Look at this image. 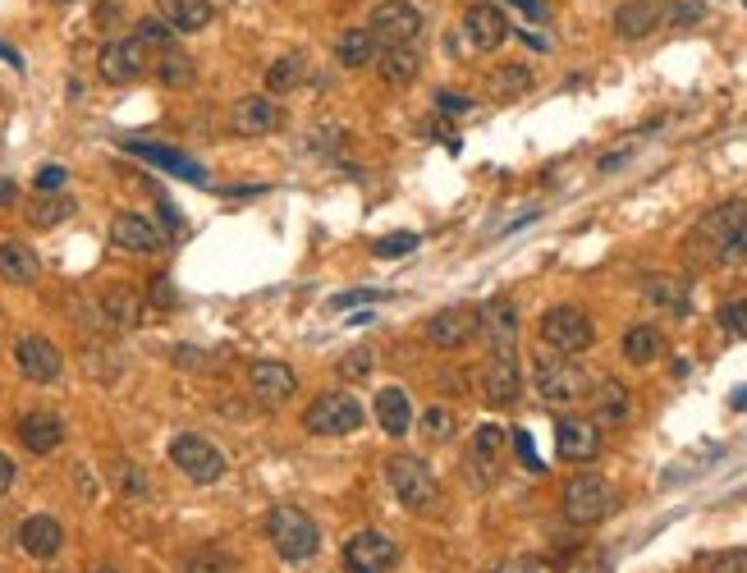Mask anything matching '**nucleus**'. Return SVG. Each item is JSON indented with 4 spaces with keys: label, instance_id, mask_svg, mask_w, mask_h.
I'll list each match as a JSON object with an SVG mask.
<instances>
[{
    "label": "nucleus",
    "instance_id": "423d86ee",
    "mask_svg": "<svg viewBox=\"0 0 747 573\" xmlns=\"http://www.w3.org/2000/svg\"><path fill=\"white\" fill-rule=\"evenodd\" d=\"M541 340L551 344L555 354L574 358V354H583V349H591V340H597V326H591V317L583 313V307L560 303V307H551V313L541 317Z\"/></svg>",
    "mask_w": 747,
    "mask_h": 573
},
{
    "label": "nucleus",
    "instance_id": "6e6d98bb",
    "mask_svg": "<svg viewBox=\"0 0 747 573\" xmlns=\"http://www.w3.org/2000/svg\"><path fill=\"white\" fill-rule=\"evenodd\" d=\"M10 487H14V459L0 454V491H10Z\"/></svg>",
    "mask_w": 747,
    "mask_h": 573
},
{
    "label": "nucleus",
    "instance_id": "6ab92c4d",
    "mask_svg": "<svg viewBox=\"0 0 747 573\" xmlns=\"http://www.w3.org/2000/svg\"><path fill=\"white\" fill-rule=\"evenodd\" d=\"M248 390L257 394L261 404H284V400H294L298 377H294V367L261 358V363H253V367H248Z\"/></svg>",
    "mask_w": 747,
    "mask_h": 573
},
{
    "label": "nucleus",
    "instance_id": "7ed1b4c3",
    "mask_svg": "<svg viewBox=\"0 0 747 573\" xmlns=\"http://www.w3.org/2000/svg\"><path fill=\"white\" fill-rule=\"evenodd\" d=\"M537 394L551 409H568V404H578L591 394V381H587V371L574 363V358H564V354H541L537 358Z\"/></svg>",
    "mask_w": 747,
    "mask_h": 573
},
{
    "label": "nucleus",
    "instance_id": "f3484780",
    "mask_svg": "<svg viewBox=\"0 0 747 573\" xmlns=\"http://www.w3.org/2000/svg\"><path fill=\"white\" fill-rule=\"evenodd\" d=\"M504 427L495 423H481L477 436H473V446H468V464H473V477H477V487H491L495 473H500V459H504Z\"/></svg>",
    "mask_w": 747,
    "mask_h": 573
},
{
    "label": "nucleus",
    "instance_id": "c85d7f7f",
    "mask_svg": "<svg viewBox=\"0 0 747 573\" xmlns=\"http://www.w3.org/2000/svg\"><path fill=\"white\" fill-rule=\"evenodd\" d=\"M642 294L651 307H665L670 317H688V284L674 280V276H647Z\"/></svg>",
    "mask_w": 747,
    "mask_h": 573
},
{
    "label": "nucleus",
    "instance_id": "5701e85b",
    "mask_svg": "<svg viewBox=\"0 0 747 573\" xmlns=\"http://www.w3.org/2000/svg\"><path fill=\"white\" fill-rule=\"evenodd\" d=\"M275 124H280V106L271 97H244L230 110V129H234V134H244V138L271 134Z\"/></svg>",
    "mask_w": 747,
    "mask_h": 573
},
{
    "label": "nucleus",
    "instance_id": "f257e3e1",
    "mask_svg": "<svg viewBox=\"0 0 747 573\" xmlns=\"http://www.w3.org/2000/svg\"><path fill=\"white\" fill-rule=\"evenodd\" d=\"M743 225H747V203H743V197L711 207V211L693 225V234H688V257H693V261H720V253L730 248V239H734Z\"/></svg>",
    "mask_w": 747,
    "mask_h": 573
},
{
    "label": "nucleus",
    "instance_id": "bf43d9fd",
    "mask_svg": "<svg viewBox=\"0 0 747 573\" xmlns=\"http://www.w3.org/2000/svg\"><path fill=\"white\" fill-rule=\"evenodd\" d=\"M0 60H10V64H24V60H19V56H14L10 47H5V41H0Z\"/></svg>",
    "mask_w": 747,
    "mask_h": 573
},
{
    "label": "nucleus",
    "instance_id": "ddd939ff",
    "mask_svg": "<svg viewBox=\"0 0 747 573\" xmlns=\"http://www.w3.org/2000/svg\"><path fill=\"white\" fill-rule=\"evenodd\" d=\"M97 70H101L106 83H134V78L147 70V47H143L138 37H115V41H106Z\"/></svg>",
    "mask_w": 747,
    "mask_h": 573
},
{
    "label": "nucleus",
    "instance_id": "412c9836",
    "mask_svg": "<svg viewBox=\"0 0 747 573\" xmlns=\"http://www.w3.org/2000/svg\"><path fill=\"white\" fill-rule=\"evenodd\" d=\"M670 10L661 5V0H624L620 10H614V33H620L624 41H637V37H647L661 28V19Z\"/></svg>",
    "mask_w": 747,
    "mask_h": 573
},
{
    "label": "nucleus",
    "instance_id": "a878e982",
    "mask_svg": "<svg viewBox=\"0 0 747 573\" xmlns=\"http://www.w3.org/2000/svg\"><path fill=\"white\" fill-rule=\"evenodd\" d=\"M157 14L174 33H203L211 24V0H157Z\"/></svg>",
    "mask_w": 747,
    "mask_h": 573
},
{
    "label": "nucleus",
    "instance_id": "13d9d810",
    "mask_svg": "<svg viewBox=\"0 0 747 573\" xmlns=\"http://www.w3.org/2000/svg\"><path fill=\"white\" fill-rule=\"evenodd\" d=\"M111 19H120V5H115V0H111V5H101V10H97V28H111Z\"/></svg>",
    "mask_w": 747,
    "mask_h": 573
},
{
    "label": "nucleus",
    "instance_id": "473e14b6",
    "mask_svg": "<svg viewBox=\"0 0 747 573\" xmlns=\"http://www.w3.org/2000/svg\"><path fill=\"white\" fill-rule=\"evenodd\" d=\"M335 56L344 70H363V64L377 60V37H371L367 28H348L340 41H335Z\"/></svg>",
    "mask_w": 747,
    "mask_h": 573
},
{
    "label": "nucleus",
    "instance_id": "dca6fc26",
    "mask_svg": "<svg viewBox=\"0 0 747 573\" xmlns=\"http://www.w3.org/2000/svg\"><path fill=\"white\" fill-rule=\"evenodd\" d=\"M481 390L495 409H510L518 404V390H523V377H518V354H491L487 367H481Z\"/></svg>",
    "mask_w": 747,
    "mask_h": 573
},
{
    "label": "nucleus",
    "instance_id": "7c9ffc66",
    "mask_svg": "<svg viewBox=\"0 0 747 573\" xmlns=\"http://www.w3.org/2000/svg\"><path fill=\"white\" fill-rule=\"evenodd\" d=\"M661 354H665V336L656 326H633L628 336H624V358L633 367H647V363H656Z\"/></svg>",
    "mask_w": 747,
    "mask_h": 573
},
{
    "label": "nucleus",
    "instance_id": "ea45409f",
    "mask_svg": "<svg viewBox=\"0 0 747 573\" xmlns=\"http://www.w3.org/2000/svg\"><path fill=\"white\" fill-rule=\"evenodd\" d=\"M720 330L724 336H734V340H747V298H734V303H724L720 313H715Z\"/></svg>",
    "mask_w": 747,
    "mask_h": 573
},
{
    "label": "nucleus",
    "instance_id": "c03bdc74",
    "mask_svg": "<svg viewBox=\"0 0 747 573\" xmlns=\"http://www.w3.org/2000/svg\"><path fill=\"white\" fill-rule=\"evenodd\" d=\"M64 180H70V170H64V166H41V170L33 174L37 193H60V188H64Z\"/></svg>",
    "mask_w": 747,
    "mask_h": 573
},
{
    "label": "nucleus",
    "instance_id": "9d476101",
    "mask_svg": "<svg viewBox=\"0 0 747 573\" xmlns=\"http://www.w3.org/2000/svg\"><path fill=\"white\" fill-rule=\"evenodd\" d=\"M394 560H400L394 541L385 533H371V527L344 541V573H390Z\"/></svg>",
    "mask_w": 747,
    "mask_h": 573
},
{
    "label": "nucleus",
    "instance_id": "2eb2a0df",
    "mask_svg": "<svg viewBox=\"0 0 747 573\" xmlns=\"http://www.w3.org/2000/svg\"><path fill=\"white\" fill-rule=\"evenodd\" d=\"M477 326H481L477 307L458 303V307H445V313H436V317L427 321V340L441 344V349H464V344L477 336Z\"/></svg>",
    "mask_w": 747,
    "mask_h": 573
},
{
    "label": "nucleus",
    "instance_id": "c9c22d12",
    "mask_svg": "<svg viewBox=\"0 0 747 573\" xmlns=\"http://www.w3.org/2000/svg\"><path fill=\"white\" fill-rule=\"evenodd\" d=\"M101 313L111 317V326H120V330H128V326H138L143 321V303L128 294V290H111L101 298Z\"/></svg>",
    "mask_w": 747,
    "mask_h": 573
},
{
    "label": "nucleus",
    "instance_id": "1a4fd4ad",
    "mask_svg": "<svg viewBox=\"0 0 747 573\" xmlns=\"http://www.w3.org/2000/svg\"><path fill=\"white\" fill-rule=\"evenodd\" d=\"M303 423H307V431H313V436H348V431L363 427V404L348 390H331V394H321V400L307 409Z\"/></svg>",
    "mask_w": 747,
    "mask_h": 573
},
{
    "label": "nucleus",
    "instance_id": "cd10ccee",
    "mask_svg": "<svg viewBox=\"0 0 747 573\" xmlns=\"http://www.w3.org/2000/svg\"><path fill=\"white\" fill-rule=\"evenodd\" d=\"M628 386H620V381H601L597 390H591V413H597V417H591V423H610V427H620L624 423V417H628Z\"/></svg>",
    "mask_w": 747,
    "mask_h": 573
},
{
    "label": "nucleus",
    "instance_id": "aec40b11",
    "mask_svg": "<svg viewBox=\"0 0 747 573\" xmlns=\"http://www.w3.org/2000/svg\"><path fill=\"white\" fill-rule=\"evenodd\" d=\"M111 244L124 248V253H161V248H166V234L151 225L147 216L124 211V216L111 220Z\"/></svg>",
    "mask_w": 747,
    "mask_h": 573
},
{
    "label": "nucleus",
    "instance_id": "49530a36",
    "mask_svg": "<svg viewBox=\"0 0 747 573\" xmlns=\"http://www.w3.org/2000/svg\"><path fill=\"white\" fill-rule=\"evenodd\" d=\"M417 248V234H385L377 244V257H404Z\"/></svg>",
    "mask_w": 747,
    "mask_h": 573
},
{
    "label": "nucleus",
    "instance_id": "6e6552de",
    "mask_svg": "<svg viewBox=\"0 0 747 573\" xmlns=\"http://www.w3.org/2000/svg\"><path fill=\"white\" fill-rule=\"evenodd\" d=\"M367 33L377 37L381 51L413 47L417 33H423V10L408 5V0H381V5L371 10V19H367Z\"/></svg>",
    "mask_w": 747,
    "mask_h": 573
},
{
    "label": "nucleus",
    "instance_id": "a19ab883",
    "mask_svg": "<svg viewBox=\"0 0 747 573\" xmlns=\"http://www.w3.org/2000/svg\"><path fill=\"white\" fill-rule=\"evenodd\" d=\"M423 431H427V440H436V446H445V440H454V413L450 409H427Z\"/></svg>",
    "mask_w": 747,
    "mask_h": 573
},
{
    "label": "nucleus",
    "instance_id": "20e7f679",
    "mask_svg": "<svg viewBox=\"0 0 747 573\" xmlns=\"http://www.w3.org/2000/svg\"><path fill=\"white\" fill-rule=\"evenodd\" d=\"M170 464L180 468L188 481H197V487H211V481L225 477V454H221V446H211V440L197 436V431H184V436L170 440Z\"/></svg>",
    "mask_w": 747,
    "mask_h": 573
},
{
    "label": "nucleus",
    "instance_id": "a18cd8bd",
    "mask_svg": "<svg viewBox=\"0 0 747 573\" xmlns=\"http://www.w3.org/2000/svg\"><path fill=\"white\" fill-rule=\"evenodd\" d=\"M371 371V349H354L344 363H340V377L344 381H358V377H367Z\"/></svg>",
    "mask_w": 747,
    "mask_h": 573
},
{
    "label": "nucleus",
    "instance_id": "5fc2aeb1",
    "mask_svg": "<svg viewBox=\"0 0 747 573\" xmlns=\"http://www.w3.org/2000/svg\"><path fill=\"white\" fill-rule=\"evenodd\" d=\"M14 203H19V184L10 174H0V207H14Z\"/></svg>",
    "mask_w": 747,
    "mask_h": 573
},
{
    "label": "nucleus",
    "instance_id": "f704fd0d",
    "mask_svg": "<svg viewBox=\"0 0 747 573\" xmlns=\"http://www.w3.org/2000/svg\"><path fill=\"white\" fill-rule=\"evenodd\" d=\"M527 87H532V70H527V64H500L491 74V97H500V101L523 97Z\"/></svg>",
    "mask_w": 747,
    "mask_h": 573
},
{
    "label": "nucleus",
    "instance_id": "a211bd4d",
    "mask_svg": "<svg viewBox=\"0 0 747 573\" xmlns=\"http://www.w3.org/2000/svg\"><path fill=\"white\" fill-rule=\"evenodd\" d=\"M477 317H481V336H487L491 344V354H514V340H518V313H514V303L510 298H491L487 307H477Z\"/></svg>",
    "mask_w": 747,
    "mask_h": 573
},
{
    "label": "nucleus",
    "instance_id": "4d7b16f0",
    "mask_svg": "<svg viewBox=\"0 0 747 573\" xmlns=\"http://www.w3.org/2000/svg\"><path fill=\"white\" fill-rule=\"evenodd\" d=\"M367 298H371L367 290H354V294H335L331 303H335V307H354V303H367Z\"/></svg>",
    "mask_w": 747,
    "mask_h": 573
},
{
    "label": "nucleus",
    "instance_id": "09e8293b",
    "mask_svg": "<svg viewBox=\"0 0 747 573\" xmlns=\"http://www.w3.org/2000/svg\"><path fill=\"white\" fill-rule=\"evenodd\" d=\"M514 10H523L532 24H551V0H510Z\"/></svg>",
    "mask_w": 747,
    "mask_h": 573
},
{
    "label": "nucleus",
    "instance_id": "c756f323",
    "mask_svg": "<svg viewBox=\"0 0 747 573\" xmlns=\"http://www.w3.org/2000/svg\"><path fill=\"white\" fill-rule=\"evenodd\" d=\"M377 423L385 436H404L413 427V404H408V394L400 386H390L377 394Z\"/></svg>",
    "mask_w": 747,
    "mask_h": 573
},
{
    "label": "nucleus",
    "instance_id": "f8f14e48",
    "mask_svg": "<svg viewBox=\"0 0 747 573\" xmlns=\"http://www.w3.org/2000/svg\"><path fill=\"white\" fill-rule=\"evenodd\" d=\"M14 367L24 371L28 381H37V386H51V381H60L64 358H60V349H56L47 336H24V340L14 344Z\"/></svg>",
    "mask_w": 747,
    "mask_h": 573
},
{
    "label": "nucleus",
    "instance_id": "8fccbe9b",
    "mask_svg": "<svg viewBox=\"0 0 747 573\" xmlns=\"http://www.w3.org/2000/svg\"><path fill=\"white\" fill-rule=\"evenodd\" d=\"M174 298H180V294H174L170 276H151V303H157V307H174Z\"/></svg>",
    "mask_w": 747,
    "mask_h": 573
},
{
    "label": "nucleus",
    "instance_id": "2f4dec72",
    "mask_svg": "<svg viewBox=\"0 0 747 573\" xmlns=\"http://www.w3.org/2000/svg\"><path fill=\"white\" fill-rule=\"evenodd\" d=\"M381 78L390 83V87H404V83H413L417 78V70H423V56H417L413 47H390V51H381Z\"/></svg>",
    "mask_w": 747,
    "mask_h": 573
},
{
    "label": "nucleus",
    "instance_id": "9b49d317",
    "mask_svg": "<svg viewBox=\"0 0 747 573\" xmlns=\"http://www.w3.org/2000/svg\"><path fill=\"white\" fill-rule=\"evenodd\" d=\"M464 37L473 51L491 56L504 47V37H510V19H504V10L491 5V0H477V5L464 10Z\"/></svg>",
    "mask_w": 747,
    "mask_h": 573
},
{
    "label": "nucleus",
    "instance_id": "052dcab7",
    "mask_svg": "<svg viewBox=\"0 0 747 573\" xmlns=\"http://www.w3.org/2000/svg\"><path fill=\"white\" fill-rule=\"evenodd\" d=\"M734 404H738V409H747V390H738V394H734Z\"/></svg>",
    "mask_w": 747,
    "mask_h": 573
},
{
    "label": "nucleus",
    "instance_id": "4be33fe9",
    "mask_svg": "<svg viewBox=\"0 0 747 573\" xmlns=\"http://www.w3.org/2000/svg\"><path fill=\"white\" fill-rule=\"evenodd\" d=\"M19 546H24L33 560H51V556H60V546H64V527H60V519H51V514H33V519H24V523H19Z\"/></svg>",
    "mask_w": 747,
    "mask_h": 573
},
{
    "label": "nucleus",
    "instance_id": "58836bf2",
    "mask_svg": "<svg viewBox=\"0 0 747 573\" xmlns=\"http://www.w3.org/2000/svg\"><path fill=\"white\" fill-rule=\"evenodd\" d=\"M138 41H143V47H174V28L166 24V19L161 14H151V19H138V33H134Z\"/></svg>",
    "mask_w": 747,
    "mask_h": 573
},
{
    "label": "nucleus",
    "instance_id": "e433bc0d",
    "mask_svg": "<svg viewBox=\"0 0 747 573\" xmlns=\"http://www.w3.org/2000/svg\"><path fill=\"white\" fill-rule=\"evenodd\" d=\"M303 70H307L303 56H280L267 70V93H294V87L303 83Z\"/></svg>",
    "mask_w": 747,
    "mask_h": 573
},
{
    "label": "nucleus",
    "instance_id": "f03ea898",
    "mask_svg": "<svg viewBox=\"0 0 747 573\" xmlns=\"http://www.w3.org/2000/svg\"><path fill=\"white\" fill-rule=\"evenodd\" d=\"M267 537L280 550V560H294V564L313 560L321 550V527L303 510H294V504H275V510L267 514Z\"/></svg>",
    "mask_w": 747,
    "mask_h": 573
},
{
    "label": "nucleus",
    "instance_id": "603ef678",
    "mask_svg": "<svg viewBox=\"0 0 747 573\" xmlns=\"http://www.w3.org/2000/svg\"><path fill=\"white\" fill-rule=\"evenodd\" d=\"M436 106H441L445 115H464V110H473V101L458 97V93H436Z\"/></svg>",
    "mask_w": 747,
    "mask_h": 573
},
{
    "label": "nucleus",
    "instance_id": "4c0bfd02",
    "mask_svg": "<svg viewBox=\"0 0 747 573\" xmlns=\"http://www.w3.org/2000/svg\"><path fill=\"white\" fill-rule=\"evenodd\" d=\"M157 74H161V83H170V87H184V83H193V60L184 56V51H166L161 56V64H157Z\"/></svg>",
    "mask_w": 747,
    "mask_h": 573
},
{
    "label": "nucleus",
    "instance_id": "e2e57ef3",
    "mask_svg": "<svg viewBox=\"0 0 747 573\" xmlns=\"http://www.w3.org/2000/svg\"><path fill=\"white\" fill-rule=\"evenodd\" d=\"M60 5H70V0H60Z\"/></svg>",
    "mask_w": 747,
    "mask_h": 573
},
{
    "label": "nucleus",
    "instance_id": "393cba45",
    "mask_svg": "<svg viewBox=\"0 0 747 573\" xmlns=\"http://www.w3.org/2000/svg\"><path fill=\"white\" fill-rule=\"evenodd\" d=\"M41 276V261L28 244H19V239H5L0 244V280H10V284H37Z\"/></svg>",
    "mask_w": 747,
    "mask_h": 573
},
{
    "label": "nucleus",
    "instance_id": "3c124183",
    "mask_svg": "<svg viewBox=\"0 0 747 573\" xmlns=\"http://www.w3.org/2000/svg\"><path fill=\"white\" fill-rule=\"evenodd\" d=\"M184 573H230V564H225L221 556H193V560L184 564Z\"/></svg>",
    "mask_w": 747,
    "mask_h": 573
},
{
    "label": "nucleus",
    "instance_id": "864d4df0",
    "mask_svg": "<svg viewBox=\"0 0 747 573\" xmlns=\"http://www.w3.org/2000/svg\"><path fill=\"white\" fill-rule=\"evenodd\" d=\"M720 261H747V225H743V230L730 239V248L720 253Z\"/></svg>",
    "mask_w": 747,
    "mask_h": 573
},
{
    "label": "nucleus",
    "instance_id": "b1692460",
    "mask_svg": "<svg viewBox=\"0 0 747 573\" xmlns=\"http://www.w3.org/2000/svg\"><path fill=\"white\" fill-rule=\"evenodd\" d=\"M19 440H24L28 454H51L64 440V423L56 413H24L19 417Z\"/></svg>",
    "mask_w": 747,
    "mask_h": 573
},
{
    "label": "nucleus",
    "instance_id": "79ce46f5",
    "mask_svg": "<svg viewBox=\"0 0 747 573\" xmlns=\"http://www.w3.org/2000/svg\"><path fill=\"white\" fill-rule=\"evenodd\" d=\"M115 481H120V491L128 500H147V477L128 464V459H120V464H115Z\"/></svg>",
    "mask_w": 747,
    "mask_h": 573
},
{
    "label": "nucleus",
    "instance_id": "72a5a7b5",
    "mask_svg": "<svg viewBox=\"0 0 747 573\" xmlns=\"http://www.w3.org/2000/svg\"><path fill=\"white\" fill-rule=\"evenodd\" d=\"M70 216H74V197H64V193H37L28 203V220L37 230H51V225H60V220H70Z\"/></svg>",
    "mask_w": 747,
    "mask_h": 573
},
{
    "label": "nucleus",
    "instance_id": "4468645a",
    "mask_svg": "<svg viewBox=\"0 0 747 573\" xmlns=\"http://www.w3.org/2000/svg\"><path fill=\"white\" fill-rule=\"evenodd\" d=\"M555 450L568 464H587L601 454V427L591 417H560L555 423Z\"/></svg>",
    "mask_w": 747,
    "mask_h": 573
},
{
    "label": "nucleus",
    "instance_id": "de8ad7c7",
    "mask_svg": "<svg viewBox=\"0 0 747 573\" xmlns=\"http://www.w3.org/2000/svg\"><path fill=\"white\" fill-rule=\"evenodd\" d=\"M514 450H518V459H523L527 473H541V468H546L541 454H537V446H532V436H527V431H514Z\"/></svg>",
    "mask_w": 747,
    "mask_h": 573
},
{
    "label": "nucleus",
    "instance_id": "680f3d73",
    "mask_svg": "<svg viewBox=\"0 0 747 573\" xmlns=\"http://www.w3.org/2000/svg\"><path fill=\"white\" fill-rule=\"evenodd\" d=\"M97 573H120V569H97Z\"/></svg>",
    "mask_w": 747,
    "mask_h": 573
},
{
    "label": "nucleus",
    "instance_id": "bb28decb",
    "mask_svg": "<svg viewBox=\"0 0 747 573\" xmlns=\"http://www.w3.org/2000/svg\"><path fill=\"white\" fill-rule=\"evenodd\" d=\"M124 147L134 151V157L151 161V166H161V170H170V174H180V180H188V184H207L203 166H197V161H188V157H180V151L157 147V143H124Z\"/></svg>",
    "mask_w": 747,
    "mask_h": 573
},
{
    "label": "nucleus",
    "instance_id": "39448f33",
    "mask_svg": "<svg viewBox=\"0 0 747 573\" xmlns=\"http://www.w3.org/2000/svg\"><path fill=\"white\" fill-rule=\"evenodd\" d=\"M385 477H390V491L400 496L404 510H431V504L441 500V487H436L431 468L423 464V459H413V454L385 459Z\"/></svg>",
    "mask_w": 747,
    "mask_h": 573
},
{
    "label": "nucleus",
    "instance_id": "37998d69",
    "mask_svg": "<svg viewBox=\"0 0 747 573\" xmlns=\"http://www.w3.org/2000/svg\"><path fill=\"white\" fill-rule=\"evenodd\" d=\"M707 573H747V550H720V556L701 560Z\"/></svg>",
    "mask_w": 747,
    "mask_h": 573
},
{
    "label": "nucleus",
    "instance_id": "0eeeda50",
    "mask_svg": "<svg viewBox=\"0 0 747 573\" xmlns=\"http://www.w3.org/2000/svg\"><path fill=\"white\" fill-rule=\"evenodd\" d=\"M610 510H614V491H610L605 477H597V473L568 477V487H564V519L574 523V527L601 523Z\"/></svg>",
    "mask_w": 747,
    "mask_h": 573
}]
</instances>
